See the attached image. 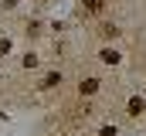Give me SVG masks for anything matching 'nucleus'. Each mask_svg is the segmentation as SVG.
Wrapping results in <instances>:
<instances>
[{
    "label": "nucleus",
    "instance_id": "f257e3e1",
    "mask_svg": "<svg viewBox=\"0 0 146 136\" xmlns=\"http://www.w3.org/2000/svg\"><path fill=\"white\" fill-rule=\"evenodd\" d=\"M95 89H99L95 78H85V82H82V95H88V92H95Z\"/></svg>",
    "mask_w": 146,
    "mask_h": 136
}]
</instances>
